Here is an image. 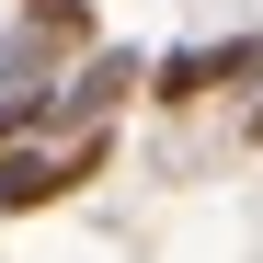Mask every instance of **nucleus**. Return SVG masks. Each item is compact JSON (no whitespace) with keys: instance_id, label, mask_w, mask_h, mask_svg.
Instances as JSON below:
<instances>
[{"instance_id":"4","label":"nucleus","mask_w":263,"mask_h":263,"mask_svg":"<svg viewBox=\"0 0 263 263\" xmlns=\"http://www.w3.org/2000/svg\"><path fill=\"white\" fill-rule=\"evenodd\" d=\"M58 58H69V46H58V34H34V23H23V34H0V92H34Z\"/></svg>"},{"instance_id":"3","label":"nucleus","mask_w":263,"mask_h":263,"mask_svg":"<svg viewBox=\"0 0 263 263\" xmlns=\"http://www.w3.org/2000/svg\"><path fill=\"white\" fill-rule=\"evenodd\" d=\"M58 195H80V160H69V149H58V160L23 149V138L0 149V217H34V206H58Z\"/></svg>"},{"instance_id":"1","label":"nucleus","mask_w":263,"mask_h":263,"mask_svg":"<svg viewBox=\"0 0 263 263\" xmlns=\"http://www.w3.org/2000/svg\"><path fill=\"white\" fill-rule=\"evenodd\" d=\"M240 80H263V34H217V46L149 58V103H160V115H195V103H217V92H240Z\"/></svg>"},{"instance_id":"5","label":"nucleus","mask_w":263,"mask_h":263,"mask_svg":"<svg viewBox=\"0 0 263 263\" xmlns=\"http://www.w3.org/2000/svg\"><path fill=\"white\" fill-rule=\"evenodd\" d=\"M23 23H34V34H58V46H92V34H103L92 0H23Z\"/></svg>"},{"instance_id":"6","label":"nucleus","mask_w":263,"mask_h":263,"mask_svg":"<svg viewBox=\"0 0 263 263\" xmlns=\"http://www.w3.org/2000/svg\"><path fill=\"white\" fill-rule=\"evenodd\" d=\"M240 138H263V103H252V115H240Z\"/></svg>"},{"instance_id":"2","label":"nucleus","mask_w":263,"mask_h":263,"mask_svg":"<svg viewBox=\"0 0 263 263\" xmlns=\"http://www.w3.org/2000/svg\"><path fill=\"white\" fill-rule=\"evenodd\" d=\"M126 103H149V58H138V46H115V34H92V46H80V69L58 80L46 126H115Z\"/></svg>"}]
</instances>
